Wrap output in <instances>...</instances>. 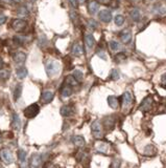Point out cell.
Wrapping results in <instances>:
<instances>
[{"label":"cell","instance_id":"ac0fdd59","mask_svg":"<svg viewBox=\"0 0 166 168\" xmlns=\"http://www.w3.org/2000/svg\"><path fill=\"white\" fill-rule=\"evenodd\" d=\"M129 15H131V18L133 21H135V22L140 21L141 14H140V11L138 10V8H134V10H132L131 13H129Z\"/></svg>","mask_w":166,"mask_h":168},{"label":"cell","instance_id":"8992f818","mask_svg":"<svg viewBox=\"0 0 166 168\" xmlns=\"http://www.w3.org/2000/svg\"><path fill=\"white\" fill-rule=\"evenodd\" d=\"M0 158L2 159L3 162L8 163V164L13 162V154L8 149H2V150L0 151Z\"/></svg>","mask_w":166,"mask_h":168},{"label":"cell","instance_id":"3957f363","mask_svg":"<svg viewBox=\"0 0 166 168\" xmlns=\"http://www.w3.org/2000/svg\"><path fill=\"white\" fill-rule=\"evenodd\" d=\"M101 123L99 120H95L91 125V130L95 138H101L102 136V128H101Z\"/></svg>","mask_w":166,"mask_h":168},{"label":"cell","instance_id":"b9f144b4","mask_svg":"<svg viewBox=\"0 0 166 168\" xmlns=\"http://www.w3.org/2000/svg\"><path fill=\"white\" fill-rule=\"evenodd\" d=\"M98 1L102 4H110L111 0H98Z\"/></svg>","mask_w":166,"mask_h":168},{"label":"cell","instance_id":"d4e9b609","mask_svg":"<svg viewBox=\"0 0 166 168\" xmlns=\"http://www.w3.org/2000/svg\"><path fill=\"white\" fill-rule=\"evenodd\" d=\"M96 148L98 151H101V153H107V151H108V148H109V145L108 143H104V142H98L96 145Z\"/></svg>","mask_w":166,"mask_h":168},{"label":"cell","instance_id":"ffe728a7","mask_svg":"<svg viewBox=\"0 0 166 168\" xmlns=\"http://www.w3.org/2000/svg\"><path fill=\"white\" fill-rule=\"evenodd\" d=\"M73 144L75 145L76 147H83V146H85L86 141L81 136H75V137L73 138Z\"/></svg>","mask_w":166,"mask_h":168},{"label":"cell","instance_id":"9c48e42d","mask_svg":"<svg viewBox=\"0 0 166 168\" xmlns=\"http://www.w3.org/2000/svg\"><path fill=\"white\" fill-rule=\"evenodd\" d=\"M26 60V55L22 52H17V53L14 55V61H15L16 64H23Z\"/></svg>","mask_w":166,"mask_h":168},{"label":"cell","instance_id":"7402d4cb","mask_svg":"<svg viewBox=\"0 0 166 168\" xmlns=\"http://www.w3.org/2000/svg\"><path fill=\"white\" fill-rule=\"evenodd\" d=\"M17 16L20 18H26L29 16V12L28 10L25 8V6H20L17 11Z\"/></svg>","mask_w":166,"mask_h":168},{"label":"cell","instance_id":"60d3db41","mask_svg":"<svg viewBox=\"0 0 166 168\" xmlns=\"http://www.w3.org/2000/svg\"><path fill=\"white\" fill-rule=\"evenodd\" d=\"M70 3H71V5L73 6V8H77V5H78L77 0H70Z\"/></svg>","mask_w":166,"mask_h":168},{"label":"cell","instance_id":"ba28073f","mask_svg":"<svg viewBox=\"0 0 166 168\" xmlns=\"http://www.w3.org/2000/svg\"><path fill=\"white\" fill-rule=\"evenodd\" d=\"M41 163H42V158H41L40 154L36 153L33 154L30 158V161H29V166L30 167H40L41 166Z\"/></svg>","mask_w":166,"mask_h":168},{"label":"cell","instance_id":"c3c4849f","mask_svg":"<svg viewBox=\"0 0 166 168\" xmlns=\"http://www.w3.org/2000/svg\"><path fill=\"white\" fill-rule=\"evenodd\" d=\"M29 1H35V0H29Z\"/></svg>","mask_w":166,"mask_h":168},{"label":"cell","instance_id":"4316f807","mask_svg":"<svg viewBox=\"0 0 166 168\" xmlns=\"http://www.w3.org/2000/svg\"><path fill=\"white\" fill-rule=\"evenodd\" d=\"M154 12H156L157 14H159V15H164L166 14V8L162 5V4L158 3L154 6Z\"/></svg>","mask_w":166,"mask_h":168},{"label":"cell","instance_id":"2e32d148","mask_svg":"<svg viewBox=\"0 0 166 168\" xmlns=\"http://www.w3.org/2000/svg\"><path fill=\"white\" fill-rule=\"evenodd\" d=\"M132 101H133V97H132V94L129 92H126L122 96V104L123 106H129L131 105Z\"/></svg>","mask_w":166,"mask_h":168},{"label":"cell","instance_id":"603a6c76","mask_svg":"<svg viewBox=\"0 0 166 168\" xmlns=\"http://www.w3.org/2000/svg\"><path fill=\"white\" fill-rule=\"evenodd\" d=\"M108 104L111 108L113 109H116L118 107V99L116 98L115 96H109L108 98Z\"/></svg>","mask_w":166,"mask_h":168},{"label":"cell","instance_id":"6da1fadb","mask_svg":"<svg viewBox=\"0 0 166 168\" xmlns=\"http://www.w3.org/2000/svg\"><path fill=\"white\" fill-rule=\"evenodd\" d=\"M61 70L60 63L56 61H49L46 64V72L49 77L56 76V74H59Z\"/></svg>","mask_w":166,"mask_h":168},{"label":"cell","instance_id":"7bdbcfd3","mask_svg":"<svg viewBox=\"0 0 166 168\" xmlns=\"http://www.w3.org/2000/svg\"><path fill=\"white\" fill-rule=\"evenodd\" d=\"M0 1L4 2V3H8V4H12L14 2V0H0Z\"/></svg>","mask_w":166,"mask_h":168},{"label":"cell","instance_id":"f6af8a7d","mask_svg":"<svg viewBox=\"0 0 166 168\" xmlns=\"http://www.w3.org/2000/svg\"><path fill=\"white\" fill-rule=\"evenodd\" d=\"M21 0H14V2H20Z\"/></svg>","mask_w":166,"mask_h":168},{"label":"cell","instance_id":"ee69618b","mask_svg":"<svg viewBox=\"0 0 166 168\" xmlns=\"http://www.w3.org/2000/svg\"><path fill=\"white\" fill-rule=\"evenodd\" d=\"M3 65H4L3 61H2V59L0 58V69H3Z\"/></svg>","mask_w":166,"mask_h":168},{"label":"cell","instance_id":"4fadbf2b","mask_svg":"<svg viewBox=\"0 0 166 168\" xmlns=\"http://www.w3.org/2000/svg\"><path fill=\"white\" fill-rule=\"evenodd\" d=\"M99 10V4L97 3L96 1H90L89 4H88V11L91 15H94L98 12Z\"/></svg>","mask_w":166,"mask_h":168},{"label":"cell","instance_id":"7dc6e473","mask_svg":"<svg viewBox=\"0 0 166 168\" xmlns=\"http://www.w3.org/2000/svg\"><path fill=\"white\" fill-rule=\"evenodd\" d=\"M0 142H1V135H0Z\"/></svg>","mask_w":166,"mask_h":168},{"label":"cell","instance_id":"7c38bea8","mask_svg":"<svg viewBox=\"0 0 166 168\" xmlns=\"http://www.w3.org/2000/svg\"><path fill=\"white\" fill-rule=\"evenodd\" d=\"M61 95L63 98H68L72 95V86H70L69 84L66 83L65 86H63L61 89Z\"/></svg>","mask_w":166,"mask_h":168},{"label":"cell","instance_id":"d590c367","mask_svg":"<svg viewBox=\"0 0 166 168\" xmlns=\"http://www.w3.org/2000/svg\"><path fill=\"white\" fill-rule=\"evenodd\" d=\"M110 49H112V51H118V49H119V43L117 41H110Z\"/></svg>","mask_w":166,"mask_h":168},{"label":"cell","instance_id":"4dcf8cb0","mask_svg":"<svg viewBox=\"0 0 166 168\" xmlns=\"http://www.w3.org/2000/svg\"><path fill=\"white\" fill-rule=\"evenodd\" d=\"M73 77L76 79L78 82H81L83 81V79H84V74H83V72L81 70H79V69H75L73 72Z\"/></svg>","mask_w":166,"mask_h":168},{"label":"cell","instance_id":"52a82bcc","mask_svg":"<svg viewBox=\"0 0 166 168\" xmlns=\"http://www.w3.org/2000/svg\"><path fill=\"white\" fill-rule=\"evenodd\" d=\"M98 17L102 22H106V23H109V22L112 20V14H111V12L108 10L101 11V12L98 13Z\"/></svg>","mask_w":166,"mask_h":168},{"label":"cell","instance_id":"d6a6232c","mask_svg":"<svg viewBox=\"0 0 166 168\" xmlns=\"http://www.w3.org/2000/svg\"><path fill=\"white\" fill-rule=\"evenodd\" d=\"M124 60H126V57L123 53H119L118 55L115 56V62L121 63V62H123Z\"/></svg>","mask_w":166,"mask_h":168},{"label":"cell","instance_id":"5bb4252c","mask_svg":"<svg viewBox=\"0 0 166 168\" xmlns=\"http://www.w3.org/2000/svg\"><path fill=\"white\" fill-rule=\"evenodd\" d=\"M61 115L64 117H70L73 115V107L70 105H64L61 108Z\"/></svg>","mask_w":166,"mask_h":168},{"label":"cell","instance_id":"bcb514c9","mask_svg":"<svg viewBox=\"0 0 166 168\" xmlns=\"http://www.w3.org/2000/svg\"><path fill=\"white\" fill-rule=\"evenodd\" d=\"M79 2H83V1H85V0H78Z\"/></svg>","mask_w":166,"mask_h":168},{"label":"cell","instance_id":"8d00e7d4","mask_svg":"<svg viewBox=\"0 0 166 168\" xmlns=\"http://www.w3.org/2000/svg\"><path fill=\"white\" fill-rule=\"evenodd\" d=\"M70 16H71V19L72 21H73V23L75 24V25H78V16H77L74 12H71L70 13Z\"/></svg>","mask_w":166,"mask_h":168},{"label":"cell","instance_id":"484cf974","mask_svg":"<svg viewBox=\"0 0 166 168\" xmlns=\"http://www.w3.org/2000/svg\"><path fill=\"white\" fill-rule=\"evenodd\" d=\"M115 125V120L113 119V117H108L104 119V126L108 129H112Z\"/></svg>","mask_w":166,"mask_h":168},{"label":"cell","instance_id":"ab89813d","mask_svg":"<svg viewBox=\"0 0 166 168\" xmlns=\"http://www.w3.org/2000/svg\"><path fill=\"white\" fill-rule=\"evenodd\" d=\"M161 82H162V86H163V87L166 88V74H164L162 77H161Z\"/></svg>","mask_w":166,"mask_h":168},{"label":"cell","instance_id":"cb8c5ba5","mask_svg":"<svg viewBox=\"0 0 166 168\" xmlns=\"http://www.w3.org/2000/svg\"><path fill=\"white\" fill-rule=\"evenodd\" d=\"M28 72H27V69L25 67H19L17 70H16V75L19 79H24L27 76Z\"/></svg>","mask_w":166,"mask_h":168},{"label":"cell","instance_id":"7a4b0ae2","mask_svg":"<svg viewBox=\"0 0 166 168\" xmlns=\"http://www.w3.org/2000/svg\"><path fill=\"white\" fill-rule=\"evenodd\" d=\"M39 112H40V107H39L38 104H31V105L27 106L24 109L23 113L27 119H33V118H35L38 115Z\"/></svg>","mask_w":166,"mask_h":168},{"label":"cell","instance_id":"83f0119b","mask_svg":"<svg viewBox=\"0 0 166 168\" xmlns=\"http://www.w3.org/2000/svg\"><path fill=\"white\" fill-rule=\"evenodd\" d=\"M21 94H22V85L21 84H17L15 87V92H14V99L18 100L21 97Z\"/></svg>","mask_w":166,"mask_h":168},{"label":"cell","instance_id":"f35d334b","mask_svg":"<svg viewBox=\"0 0 166 168\" xmlns=\"http://www.w3.org/2000/svg\"><path fill=\"white\" fill-rule=\"evenodd\" d=\"M6 21V16L4 14H0V25L3 24Z\"/></svg>","mask_w":166,"mask_h":168},{"label":"cell","instance_id":"277c9868","mask_svg":"<svg viewBox=\"0 0 166 168\" xmlns=\"http://www.w3.org/2000/svg\"><path fill=\"white\" fill-rule=\"evenodd\" d=\"M26 25H27L26 21H24L22 19H15L12 22V28L16 32H22L23 29H25Z\"/></svg>","mask_w":166,"mask_h":168},{"label":"cell","instance_id":"8fae6325","mask_svg":"<svg viewBox=\"0 0 166 168\" xmlns=\"http://www.w3.org/2000/svg\"><path fill=\"white\" fill-rule=\"evenodd\" d=\"M53 97H54V94L51 90H45V92H43L41 100H42L43 103H49L53 99Z\"/></svg>","mask_w":166,"mask_h":168},{"label":"cell","instance_id":"44dd1931","mask_svg":"<svg viewBox=\"0 0 166 168\" xmlns=\"http://www.w3.org/2000/svg\"><path fill=\"white\" fill-rule=\"evenodd\" d=\"M85 42H86V45H87L88 47H90V49L94 46L95 39H94V37H93V35H91V34H86Z\"/></svg>","mask_w":166,"mask_h":168},{"label":"cell","instance_id":"1f68e13d","mask_svg":"<svg viewBox=\"0 0 166 168\" xmlns=\"http://www.w3.org/2000/svg\"><path fill=\"white\" fill-rule=\"evenodd\" d=\"M114 21H115L116 25L120 26V25H122V24L124 23V17L122 15H117V16H115Z\"/></svg>","mask_w":166,"mask_h":168},{"label":"cell","instance_id":"f1b7e54d","mask_svg":"<svg viewBox=\"0 0 166 168\" xmlns=\"http://www.w3.org/2000/svg\"><path fill=\"white\" fill-rule=\"evenodd\" d=\"M66 83L69 84L70 86H76L77 83H78V81H77L73 77V75H72V76H68L67 78H66Z\"/></svg>","mask_w":166,"mask_h":168},{"label":"cell","instance_id":"836d02e7","mask_svg":"<svg viewBox=\"0 0 166 168\" xmlns=\"http://www.w3.org/2000/svg\"><path fill=\"white\" fill-rule=\"evenodd\" d=\"M119 72H118L117 69H112V72H111V75H110V79L111 80H118L119 79Z\"/></svg>","mask_w":166,"mask_h":168},{"label":"cell","instance_id":"74e56055","mask_svg":"<svg viewBox=\"0 0 166 168\" xmlns=\"http://www.w3.org/2000/svg\"><path fill=\"white\" fill-rule=\"evenodd\" d=\"M88 25H89L91 29H96L97 23H96V21H95V20L91 19V20H89V22H88Z\"/></svg>","mask_w":166,"mask_h":168},{"label":"cell","instance_id":"e0dca14e","mask_svg":"<svg viewBox=\"0 0 166 168\" xmlns=\"http://www.w3.org/2000/svg\"><path fill=\"white\" fill-rule=\"evenodd\" d=\"M72 54L74 56H81L83 54V47L78 42H75L72 46Z\"/></svg>","mask_w":166,"mask_h":168},{"label":"cell","instance_id":"f546056e","mask_svg":"<svg viewBox=\"0 0 166 168\" xmlns=\"http://www.w3.org/2000/svg\"><path fill=\"white\" fill-rule=\"evenodd\" d=\"M17 156H18V160H19L21 163H23L26 159V151L24 150V149H19Z\"/></svg>","mask_w":166,"mask_h":168},{"label":"cell","instance_id":"d6986e66","mask_svg":"<svg viewBox=\"0 0 166 168\" xmlns=\"http://www.w3.org/2000/svg\"><path fill=\"white\" fill-rule=\"evenodd\" d=\"M12 126L16 130H19L20 127H21V121H20V118L17 113H14L13 115V123H12Z\"/></svg>","mask_w":166,"mask_h":168},{"label":"cell","instance_id":"9a60e30c","mask_svg":"<svg viewBox=\"0 0 166 168\" xmlns=\"http://www.w3.org/2000/svg\"><path fill=\"white\" fill-rule=\"evenodd\" d=\"M144 154L147 156H154L157 154V148L154 146V145L149 144L147 146H145L144 148Z\"/></svg>","mask_w":166,"mask_h":168},{"label":"cell","instance_id":"30bf717a","mask_svg":"<svg viewBox=\"0 0 166 168\" xmlns=\"http://www.w3.org/2000/svg\"><path fill=\"white\" fill-rule=\"evenodd\" d=\"M120 39H121V41L123 43H126V44H128L132 41V33L129 29H124L123 32H122L121 34H120Z\"/></svg>","mask_w":166,"mask_h":168},{"label":"cell","instance_id":"5b68a950","mask_svg":"<svg viewBox=\"0 0 166 168\" xmlns=\"http://www.w3.org/2000/svg\"><path fill=\"white\" fill-rule=\"evenodd\" d=\"M152 104H153V98L151 96L146 97L144 100L142 101V103L139 106V110L141 112H147L152 108Z\"/></svg>","mask_w":166,"mask_h":168},{"label":"cell","instance_id":"e575fe53","mask_svg":"<svg viewBox=\"0 0 166 168\" xmlns=\"http://www.w3.org/2000/svg\"><path fill=\"white\" fill-rule=\"evenodd\" d=\"M10 77V72L6 69H0V79H8Z\"/></svg>","mask_w":166,"mask_h":168}]
</instances>
